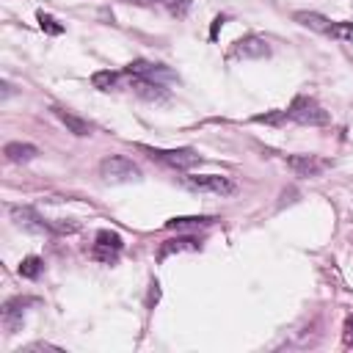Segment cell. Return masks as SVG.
Instances as JSON below:
<instances>
[{
    "mask_svg": "<svg viewBox=\"0 0 353 353\" xmlns=\"http://www.w3.org/2000/svg\"><path fill=\"white\" fill-rule=\"evenodd\" d=\"M292 19L301 22L303 28H309V30H317V33L339 39V41L353 39V22H331V19H325L323 14H314V11H295Z\"/></svg>",
    "mask_w": 353,
    "mask_h": 353,
    "instance_id": "obj_1",
    "label": "cell"
},
{
    "mask_svg": "<svg viewBox=\"0 0 353 353\" xmlns=\"http://www.w3.org/2000/svg\"><path fill=\"white\" fill-rule=\"evenodd\" d=\"M141 152H146L152 160H160V163H165V165H171V168H176V171H188V168H193V165H199L201 163V154L196 152V149H154V146H138Z\"/></svg>",
    "mask_w": 353,
    "mask_h": 353,
    "instance_id": "obj_2",
    "label": "cell"
},
{
    "mask_svg": "<svg viewBox=\"0 0 353 353\" xmlns=\"http://www.w3.org/2000/svg\"><path fill=\"white\" fill-rule=\"evenodd\" d=\"M99 174H102L105 182H130V179H138V176H141L138 165H135L130 157H124V154H110V157H105V160L99 163Z\"/></svg>",
    "mask_w": 353,
    "mask_h": 353,
    "instance_id": "obj_3",
    "label": "cell"
},
{
    "mask_svg": "<svg viewBox=\"0 0 353 353\" xmlns=\"http://www.w3.org/2000/svg\"><path fill=\"white\" fill-rule=\"evenodd\" d=\"M284 113H287L290 121H298V124H312V127L328 124V113L314 99H309V97H298Z\"/></svg>",
    "mask_w": 353,
    "mask_h": 353,
    "instance_id": "obj_4",
    "label": "cell"
},
{
    "mask_svg": "<svg viewBox=\"0 0 353 353\" xmlns=\"http://www.w3.org/2000/svg\"><path fill=\"white\" fill-rule=\"evenodd\" d=\"M185 185L196 193H212V196H229L234 193V182L229 176L204 174V176H185Z\"/></svg>",
    "mask_w": 353,
    "mask_h": 353,
    "instance_id": "obj_5",
    "label": "cell"
},
{
    "mask_svg": "<svg viewBox=\"0 0 353 353\" xmlns=\"http://www.w3.org/2000/svg\"><path fill=\"white\" fill-rule=\"evenodd\" d=\"M121 237L116 234V232H108V229H102L99 234H97V243H94V251H91V256L94 259H99L102 265H113L116 262V256H119V251H121Z\"/></svg>",
    "mask_w": 353,
    "mask_h": 353,
    "instance_id": "obj_6",
    "label": "cell"
},
{
    "mask_svg": "<svg viewBox=\"0 0 353 353\" xmlns=\"http://www.w3.org/2000/svg\"><path fill=\"white\" fill-rule=\"evenodd\" d=\"M287 165L298 176H320L328 168V160H320L317 154H292V157H287Z\"/></svg>",
    "mask_w": 353,
    "mask_h": 353,
    "instance_id": "obj_7",
    "label": "cell"
},
{
    "mask_svg": "<svg viewBox=\"0 0 353 353\" xmlns=\"http://www.w3.org/2000/svg\"><path fill=\"white\" fill-rule=\"evenodd\" d=\"M232 55L234 58H265V55H270V47L259 36H245L232 47Z\"/></svg>",
    "mask_w": 353,
    "mask_h": 353,
    "instance_id": "obj_8",
    "label": "cell"
},
{
    "mask_svg": "<svg viewBox=\"0 0 353 353\" xmlns=\"http://www.w3.org/2000/svg\"><path fill=\"white\" fill-rule=\"evenodd\" d=\"M130 74V88L146 99H165V88L160 83H154L152 77L146 74H138V72H127Z\"/></svg>",
    "mask_w": 353,
    "mask_h": 353,
    "instance_id": "obj_9",
    "label": "cell"
},
{
    "mask_svg": "<svg viewBox=\"0 0 353 353\" xmlns=\"http://www.w3.org/2000/svg\"><path fill=\"white\" fill-rule=\"evenodd\" d=\"M28 303H30V298H11V301H6V306H3V323H6L8 334H14L22 325V312H25Z\"/></svg>",
    "mask_w": 353,
    "mask_h": 353,
    "instance_id": "obj_10",
    "label": "cell"
},
{
    "mask_svg": "<svg viewBox=\"0 0 353 353\" xmlns=\"http://www.w3.org/2000/svg\"><path fill=\"white\" fill-rule=\"evenodd\" d=\"M52 113L61 119V124L69 130V132H74V135H91V121H85V119H80V116H74L72 110H66V108H52Z\"/></svg>",
    "mask_w": 353,
    "mask_h": 353,
    "instance_id": "obj_11",
    "label": "cell"
},
{
    "mask_svg": "<svg viewBox=\"0 0 353 353\" xmlns=\"http://www.w3.org/2000/svg\"><path fill=\"white\" fill-rule=\"evenodd\" d=\"M218 218H212V215H182V218L165 221V229H176V232H182V229H204V226H210Z\"/></svg>",
    "mask_w": 353,
    "mask_h": 353,
    "instance_id": "obj_12",
    "label": "cell"
},
{
    "mask_svg": "<svg viewBox=\"0 0 353 353\" xmlns=\"http://www.w3.org/2000/svg\"><path fill=\"white\" fill-rule=\"evenodd\" d=\"M201 248V243L196 240V237H176V240H165L163 245H160V259H165L168 254H179V251H199Z\"/></svg>",
    "mask_w": 353,
    "mask_h": 353,
    "instance_id": "obj_13",
    "label": "cell"
},
{
    "mask_svg": "<svg viewBox=\"0 0 353 353\" xmlns=\"http://www.w3.org/2000/svg\"><path fill=\"white\" fill-rule=\"evenodd\" d=\"M39 152H36V146L33 143H8L6 146V157L11 160V163H28V160H33Z\"/></svg>",
    "mask_w": 353,
    "mask_h": 353,
    "instance_id": "obj_14",
    "label": "cell"
},
{
    "mask_svg": "<svg viewBox=\"0 0 353 353\" xmlns=\"http://www.w3.org/2000/svg\"><path fill=\"white\" fill-rule=\"evenodd\" d=\"M36 19H39V28H41L44 33H50V36L63 33V25H61L55 17H50V14H44V11H39V14H36Z\"/></svg>",
    "mask_w": 353,
    "mask_h": 353,
    "instance_id": "obj_15",
    "label": "cell"
},
{
    "mask_svg": "<svg viewBox=\"0 0 353 353\" xmlns=\"http://www.w3.org/2000/svg\"><path fill=\"white\" fill-rule=\"evenodd\" d=\"M41 268H44V262H41L39 256H25L22 265H19V276H25V279H36V276L41 273Z\"/></svg>",
    "mask_w": 353,
    "mask_h": 353,
    "instance_id": "obj_16",
    "label": "cell"
},
{
    "mask_svg": "<svg viewBox=\"0 0 353 353\" xmlns=\"http://www.w3.org/2000/svg\"><path fill=\"white\" fill-rule=\"evenodd\" d=\"M91 83H94V88H99V91H110V88L119 83V74H116V72H97V74L91 77Z\"/></svg>",
    "mask_w": 353,
    "mask_h": 353,
    "instance_id": "obj_17",
    "label": "cell"
},
{
    "mask_svg": "<svg viewBox=\"0 0 353 353\" xmlns=\"http://www.w3.org/2000/svg\"><path fill=\"white\" fill-rule=\"evenodd\" d=\"M342 339H345V345H347V347L353 345V314L345 320V328H342Z\"/></svg>",
    "mask_w": 353,
    "mask_h": 353,
    "instance_id": "obj_18",
    "label": "cell"
}]
</instances>
